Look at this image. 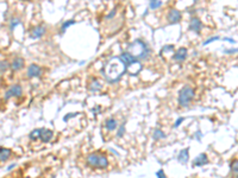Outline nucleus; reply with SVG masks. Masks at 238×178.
I'll list each match as a JSON object with an SVG mask.
<instances>
[{"mask_svg": "<svg viewBox=\"0 0 238 178\" xmlns=\"http://www.w3.org/2000/svg\"><path fill=\"white\" fill-rule=\"evenodd\" d=\"M125 71H126V67L120 59V57L111 58L107 63H105L103 69V73L104 76L106 77V80L112 83L120 80L122 76L125 74Z\"/></svg>", "mask_w": 238, "mask_h": 178, "instance_id": "nucleus-1", "label": "nucleus"}, {"mask_svg": "<svg viewBox=\"0 0 238 178\" xmlns=\"http://www.w3.org/2000/svg\"><path fill=\"white\" fill-rule=\"evenodd\" d=\"M127 52L130 54L132 57L137 58V59H143V58H146L148 57V54H149V50H148V46L144 42L137 39L133 43H131L127 48Z\"/></svg>", "mask_w": 238, "mask_h": 178, "instance_id": "nucleus-2", "label": "nucleus"}, {"mask_svg": "<svg viewBox=\"0 0 238 178\" xmlns=\"http://www.w3.org/2000/svg\"><path fill=\"white\" fill-rule=\"evenodd\" d=\"M120 59L124 62L125 67L129 68V73H130L131 75H137L138 73H140L142 70V64L138 62V59L132 57L129 52H124L120 56Z\"/></svg>", "mask_w": 238, "mask_h": 178, "instance_id": "nucleus-3", "label": "nucleus"}, {"mask_svg": "<svg viewBox=\"0 0 238 178\" xmlns=\"http://www.w3.org/2000/svg\"><path fill=\"white\" fill-rule=\"evenodd\" d=\"M194 96V89L189 86H186L181 89L180 94H178V103L182 107H186Z\"/></svg>", "mask_w": 238, "mask_h": 178, "instance_id": "nucleus-4", "label": "nucleus"}, {"mask_svg": "<svg viewBox=\"0 0 238 178\" xmlns=\"http://www.w3.org/2000/svg\"><path fill=\"white\" fill-rule=\"evenodd\" d=\"M87 163L91 166H96V167H107L108 165L107 158L103 154H98V153H93L91 156H88Z\"/></svg>", "mask_w": 238, "mask_h": 178, "instance_id": "nucleus-5", "label": "nucleus"}, {"mask_svg": "<svg viewBox=\"0 0 238 178\" xmlns=\"http://www.w3.org/2000/svg\"><path fill=\"white\" fill-rule=\"evenodd\" d=\"M23 94V88L19 86V84H16L13 87H11L8 89V90L6 92L5 94V99H10L11 96H21Z\"/></svg>", "mask_w": 238, "mask_h": 178, "instance_id": "nucleus-6", "label": "nucleus"}, {"mask_svg": "<svg viewBox=\"0 0 238 178\" xmlns=\"http://www.w3.org/2000/svg\"><path fill=\"white\" fill-rule=\"evenodd\" d=\"M168 18V22H169L170 24H176L180 22V19H181V13L177 11V10H170L169 13H168L167 16Z\"/></svg>", "mask_w": 238, "mask_h": 178, "instance_id": "nucleus-7", "label": "nucleus"}, {"mask_svg": "<svg viewBox=\"0 0 238 178\" xmlns=\"http://www.w3.org/2000/svg\"><path fill=\"white\" fill-rule=\"evenodd\" d=\"M41 73H42L41 68H39L37 64H31L27 69V76L29 77H38L39 75H41Z\"/></svg>", "mask_w": 238, "mask_h": 178, "instance_id": "nucleus-8", "label": "nucleus"}, {"mask_svg": "<svg viewBox=\"0 0 238 178\" xmlns=\"http://www.w3.org/2000/svg\"><path fill=\"white\" fill-rule=\"evenodd\" d=\"M54 133L53 131L50 130H41V134H39V139H41L43 143H48V141H50V139L53 138Z\"/></svg>", "mask_w": 238, "mask_h": 178, "instance_id": "nucleus-9", "label": "nucleus"}, {"mask_svg": "<svg viewBox=\"0 0 238 178\" xmlns=\"http://www.w3.org/2000/svg\"><path fill=\"white\" fill-rule=\"evenodd\" d=\"M207 163H208L207 156H206L205 153H201V154H199V156H198L195 159H194L193 166H202V165H205V164H207Z\"/></svg>", "mask_w": 238, "mask_h": 178, "instance_id": "nucleus-10", "label": "nucleus"}, {"mask_svg": "<svg viewBox=\"0 0 238 178\" xmlns=\"http://www.w3.org/2000/svg\"><path fill=\"white\" fill-rule=\"evenodd\" d=\"M188 158H189V150H188V148H185V150H182L180 153H178L177 160L181 164H187Z\"/></svg>", "mask_w": 238, "mask_h": 178, "instance_id": "nucleus-11", "label": "nucleus"}, {"mask_svg": "<svg viewBox=\"0 0 238 178\" xmlns=\"http://www.w3.org/2000/svg\"><path fill=\"white\" fill-rule=\"evenodd\" d=\"M186 57H187V49L186 48H180L176 51V54L174 55L175 61H185Z\"/></svg>", "mask_w": 238, "mask_h": 178, "instance_id": "nucleus-12", "label": "nucleus"}, {"mask_svg": "<svg viewBox=\"0 0 238 178\" xmlns=\"http://www.w3.org/2000/svg\"><path fill=\"white\" fill-rule=\"evenodd\" d=\"M201 26H202V24H201V22H200L198 18H193L192 20H191V25H189V27H191V30L195 31L196 33H199V32H200Z\"/></svg>", "mask_w": 238, "mask_h": 178, "instance_id": "nucleus-13", "label": "nucleus"}, {"mask_svg": "<svg viewBox=\"0 0 238 178\" xmlns=\"http://www.w3.org/2000/svg\"><path fill=\"white\" fill-rule=\"evenodd\" d=\"M12 151L10 148H5V147H0V162H6L10 156H11Z\"/></svg>", "mask_w": 238, "mask_h": 178, "instance_id": "nucleus-14", "label": "nucleus"}, {"mask_svg": "<svg viewBox=\"0 0 238 178\" xmlns=\"http://www.w3.org/2000/svg\"><path fill=\"white\" fill-rule=\"evenodd\" d=\"M44 33H45V27L44 26H37L32 30L31 37L32 38H39V37H42Z\"/></svg>", "mask_w": 238, "mask_h": 178, "instance_id": "nucleus-15", "label": "nucleus"}, {"mask_svg": "<svg viewBox=\"0 0 238 178\" xmlns=\"http://www.w3.org/2000/svg\"><path fill=\"white\" fill-rule=\"evenodd\" d=\"M23 65H24V59L21 58V57H17V58L13 59V62L11 64V68L13 69V70H19L21 68H23Z\"/></svg>", "mask_w": 238, "mask_h": 178, "instance_id": "nucleus-16", "label": "nucleus"}, {"mask_svg": "<svg viewBox=\"0 0 238 178\" xmlns=\"http://www.w3.org/2000/svg\"><path fill=\"white\" fill-rule=\"evenodd\" d=\"M116 127H117V122H116L114 119H108V120L106 121V128L107 130L113 131Z\"/></svg>", "mask_w": 238, "mask_h": 178, "instance_id": "nucleus-17", "label": "nucleus"}, {"mask_svg": "<svg viewBox=\"0 0 238 178\" xmlns=\"http://www.w3.org/2000/svg\"><path fill=\"white\" fill-rule=\"evenodd\" d=\"M164 138V133L161 131V130H155L154 132V139L157 140V139H163Z\"/></svg>", "mask_w": 238, "mask_h": 178, "instance_id": "nucleus-18", "label": "nucleus"}, {"mask_svg": "<svg viewBox=\"0 0 238 178\" xmlns=\"http://www.w3.org/2000/svg\"><path fill=\"white\" fill-rule=\"evenodd\" d=\"M39 134H41V130H35L30 133V139L31 140H35L37 138H39Z\"/></svg>", "mask_w": 238, "mask_h": 178, "instance_id": "nucleus-19", "label": "nucleus"}, {"mask_svg": "<svg viewBox=\"0 0 238 178\" xmlns=\"http://www.w3.org/2000/svg\"><path fill=\"white\" fill-rule=\"evenodd\" d=\"M161 4H162V3L160 1V0H150V8L155 10V8H157V7H160Z\"/></svg>", "mask_w": 238, "mask_h": 178, "instance_id": "nucleus-20", "label": "nucleus"}, {"mask_svg": "<svg viewBox=\"0 0 238 178\" xmlns=\"http://www.w3.org/2000/svg\"><path fill=\"white\" fill-rule=\"evenodd\" d=\"M7 68H8V63L6 61H3V62H0V74H3L7 70Z\"/></svg>", "mask_w": 238, "mask_h": 178, "instance_id": "nucleus-21", "label": "nucleus"}, {"mask_svg": "<svg viewBox=\"0 0 238 178\" xmlns=\"http://www.w3.org/2000/svg\"><path fill=\"white\" fill-rule=\"evenodd\" d=\"M73 24H75L74 20H68V22H66V23L63 24V26H62V32H64V31H66V29L69 27L70 25H73Z\"/></svg>", "mask_w": 238, "mask_h": 178, "instance_id": "nucleus-22", "label": "nucleus"}, {"mask_svg": "<svg viewBox=\"0 0 238 178\" xmlns=\"http://www.w3.org/2000/svg\"><path fill=\"white\" fill-rule=\"evenodd\" d=\"M19 22H21V20H19V19H12V22H11V26H10V27H11V30H13V29L17 26V24H18Z\"/></svg>", "mask_w": 238, "mask_h": 178, "instance_id": "nucleus-23", "label": "nucleus"}, {"mask_svg": "<svg viewBox=\"0 0 238 178\" xmlns=\"http://www.w3.org/2000/svg\"><path fill=\"white\" fill-rule=\"evenodd\" d=\"M217 39H219V37H212V38H210V39H207L206 42H204V45H207L208 43H211V42H213V41H217Z\"/></svg>", "mask_w": 238, "mask_h": 178, "instance_id": "nucleus-24", "label": "nucleus"}, {"mask_svg": "<svg viewBox=\"0 0 238 178\" xmlns=\"http://www.w3.org/2000/svg\"><path fill=\"white\" fill-rule=\"evenodd\" d=\"M183 120H185L183 118H178V119H177V121H176V122H175V125H174V127H178V126H180V124H181Z\"/></svg>", "mask_w": 238, "mask_h": 178, "instance_id": "nucleus-25", "label": "nucleus"}, {"mask_svg": "<svg viewBox=\"0 0 238 178\" xmlns=\"http://www.w3.org/2000/svg\"><path fill=\"white\" fill-rule=\"evenodd\" d=\"M156 176H157V177H161V178L166 177V175H164L163 170H160V171H157V172H156Z\"/></svg>", "mask_w": 238, "mask_h": 178, "instance_id": "nucleus-26", "label": "nucleus"}, {"mask_svg": "<svg viewBox=\"0 0 238 178\" xmlns=\"http://www.w3.org/2000/svg\"><path fill=\"white\" fill-rule=\"evenodd\" d=\"M124 126H125V125H123V126L120 127V131L118 132V137H122V135H123V133H124Z\"/></svg>", "mask_w": 238, "mask_h": 178, "instance_id": "nucleus-27", "label": "nucleus"}, {"mask_svg": "<svg viewBox=\"0 0 238 178\" xmlns=\"http://www.w3.org/2000/svg\"><path fill=\"white\" fill-rule=\"evenodd\" d=\"M231 166H232V170L235 171V173H237V160H235V164H232Z\"/></svg>", "mask_w": 238, "mask_h": 178, "instance_id": "nucleus-28", "label": "nucleus"}, {"mask_svg": "<svg viewBox=\"0 0 238 178\" xmlns=\"http://www.w3.org/2000/svg\"><path fill=\"white\" fill-rule=\"evenodd\" d=\"M75 115H77V114H68V115H66V116H64V121H68L69 118H73V116H75Z\"/></svg>", "mask_w": 238, "mask_h": 178, "instance_id": "nucleus-29", "label": "nucleus"}, {"mask_svg": "<svg viewBox=\"0 0 238 178\" xmlns=\"http://www.w3.org/2000/svg\"><path fill=\"white\" fill-rule=\"evenodd\" d=\"M116 12H117V10L114 8V10H113V11L111 12V14H108V16H107V19H110V18H112V17H113V16L116 14Z\"/></svg>", "mask_w": 238, "mask_h": 178, "instance_id": "nucleus-30", "label": "nucleus"}]
</instances>
